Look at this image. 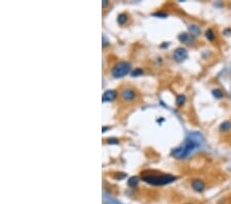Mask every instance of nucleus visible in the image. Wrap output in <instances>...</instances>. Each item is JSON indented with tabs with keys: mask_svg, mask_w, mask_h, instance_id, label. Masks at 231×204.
Listing matches in <instances>:
<instances>
[{
	"mask_svg": "<svg viewBox=\"0 0 231 204\" xmlns=\"http://www.w3.org/2000/svg\"><path fill=\"white\" fill-rule=\"evenodd\" d=\"M197 145H198V141L194 138V134H193V135L188 137L187 139L184 141L182 145L173 150L172 156L177 159H184L191 153Z\"/></svg>",
	"mask_w": 231,
	"mask_h": 204,
	"instance_id": "f257e3e1",
	"label": "nucleus"
},
{
	"mask_svg": "<svg viewBox=\"0 0 231 204\" xmlns=\"http://www.w3.org/2000/svg\"><path fill=\"white\" fill-rule=\"evenodd\" d=\"M142 179L146 181L147 183L154 186H164L169 185L177 179L175 175L172 174H164V173H144Z\"/></svg>",
	"mask_w": 231,
	"mask_h": 204,
	"instance_id": "f03ea898",
	"label": "nucleus"
},
{
	"mask_svg": "<svg viewBox=\"0 0 231 204\" xmlns=\"http://www.w3.org/2000/svg\"><path fill=\"white\" fill-rule=\"evenodd\" d=\"M131 64L129 62H125V61H121V62H118L115 66L112 68V75L113 77L115 78H120V77H123L124 75L129 74V72L131 71Z\"/></svg>",
	"mask_w": 231,
	"mask_h": 204,
	"instance_id": "7ed1b4c3",
	"label": "nucleus"
},
{
	"mask_svg": "<svg viewBox=\"0 0 231 204\" xmlns=\"http://www.w3.org/2000/svg\"><path fill=\"white\" fill-rule=\"evenodd\" d=\"M173 57H174L175 61L177 62H183L185 59H187L188 57V52L186 49L184 48H178L176 49L173 54Z\"/></svg>",
	"mask_w": 231,
	"mask_h": 204,
	"instance_id": "20e7f679",
	"label": "nucleus"
},
{
	"mask_svg": "<svg viewBox=\"0 0 231 204\" xmlns=\"http://www.w3.org/2000/svg\"><path fill=\"white\" fill-rule=\"evenodd\" d=\"M137 97V92L132 88H125L121 92V98L124 101H134Z\"/></svg>",
	"mask_w": 231,
	"mask_h": 204,
	"instance_id": "39448f33",
	"label": "nucleus"
},
{
	"mask_svg": "<svg viewBox=\"0 0 231 204\" xmlns=\"http://www.w3.org/2000/svg\"><path fill=\"white\" fill-rule=\"evenodd\" d=\"M191 187L195 192L201 193V192H203V190L205 189V181L201 180V179L196 178V179H193V180L191 181Z\"/></svg>",
	"mask_w": 231,
	"mask_h": 204,
	"instance_id": "423d86ee",
	"label": "nucleus"
},
{
	"mask_svg": "<svg viewBox=\"0 0 231 204\" xmlns=\"http://www.w3.org/2000/svg\"><path fill=\"white\" fill-rule=\"evenodd\" d=\"M116 97H117V93L115 90H108L103 94L102 100L103 102H112L116 99Z\"/></svg>",
	"mask_w": 231,
	"mask_h": 204,
	"instance_id": "0eeeda50",
	"label": "nucleus"
},
{
	"mask_svg": "<svg viewBox=\"0 0 231 204\" xmlns=\"http://www.w3.org/2000/svg\"><path fill=\"white\" fill-rule=\"evenodd\" d=\"M178 38L181 42H184V43H186V44H190L192 41V39H193V36H191L189 33H181V34L178 36Z\"/></svg>",
	"mask_w": 231,
	"mask_h": 204,
	"instance_id": "6e6552de",
	"label": "nucleus"
},
{
	"mask_svg": "<svg viewBox=\"0 0 231 204\" xmlns=\"http://www.w3.org/2000/svg\"><path fill=\"white\" fill-rule=\"evenodd\" d=\"M188 30H189V34L193 37L198 36L200 34V28H199V26L195 25V24H191V25L188 26Z\"/></svg>",
	"mask_w": 231,
	"mask_h": 204,
	"instance_id": "1a4fd4ad",
	"label": "nucleus"
},
{
	"mask_svg": "<svg viewBox=\"0 0 231 204\" xmlns=\"http://www.w3.org/2000/svg\"><path fill=\"white\" fill-rule=\"evenodd\" d=\"M231 129V122L230 121H225L223 122L219 127L220 132H227Z\"/></svg>",
	"mask_w": 231,
	"mask_h": 204,
	"instance_id": "9d476101",
	"label": "nucleus"
},
{
	"mask_svg": "<svg viewBox=\"0 0 231 204\" xmlns=\"http://www.w3.org/2000/svg\"><path fill=\"white\" fill-rule=\"evenodd\" d=\"M186 103V96L183 95V94H181V95H178L176 98V104L178 105L179 107L183 106L184 104Z\"/></svg>",
	"mask_w": 231,
	"mask_h": 204,
	"instance_id": "9b49d317",
	"label": "nucleus"
},
{
	"mask_svg": "<svg viewBox=\"0 0 231 204\" xmlns=\"http://www.w3.org/2000/svg\"><path fill=\"white\" fill-rule=\"evenodd\" d=\"M205 37H207L208 40H210V41H213V40L215 39V37H216V34H215L214 30L213 29H208L207 31H205Z\"/></svg>",
	"mask_w": 231,
	"mask_h": 204,
	"instance_id": "f8f14e48",
	"label": "nucleus"
},
{
	"mask_svg": "<svg viewBox=\"0 0 231 204\" xmlns=\"http://www.w3.org/2000/svg\"><path fill=\"white\" fill-rule=\"evenodd\" d=\"M126 21H127V15L126 13H120V15L117 17V22H118V24H120V25L125 24V22Z\"/></svg>",
	"mask_w": 231,
	"mask_h": 204,
	"instance_id": "ddd939ff",
	"label": "nucleus"
},
{
	"mask_svg": "<svg viewBox=\"0 0 231 204\" xmlns=\"http://www.w3.org/2000/svg\"><path fill=\"white\" fill-rule=\"evenodd\" d=\"M139 183V178L137 176H133L129 179V187H136Z\"/></svg>",
	"mask_w": 231,
	"mask_h": 204,
	"instance_id": "4468645a",
	"label": "nucleus"
},
{
	"mask_svg": "<svg viewBox=\"0 0 231 204\" xmlns=\"http://www.w3.org/2000/svg\"><path fill=\"white\" fill-rule=\"evenodd\" d=\"M213 95H214L216 98L220 99V98L223 97V92H222L221 90H219V89H215V90H213Z\"/></svg>",
	"mask_w": 231,
	"mask_h": 204,
	"instance_id": "2eb2a0df",
	"label": "nucleus"
},
{
	"mask_svg": "<svg viewBox=\"0 0 231 204\" xmlns=\"http://www.w3.org/2000/svg\"><path fill=\"white\" fill-rule=\"evenodd\" d=\"M142 74H143V70L140 68L135 69L133 72H132V75H133V77H139V75H142Z\"/></svg>",
	"mask_w": 231,
	"mask_h": 204,
	"instance_id": "dca6fc26",
	"label": "nucleus"
},
{
	"mask_svg": "<svg viewBox=\"0 0 231 204\" xmlns=\"http://www.w3.org/2000/svg\"><path fill=\"white\" fill-rule=\"evenodd\" d=\"M107 142H108L109 144H117V143L119 142V140H118L117 138H108V139H107Z\"/></svg>",
	"mask_w": 231,
	"mask_h": 204,
	"instance_id": "f3484780",
	"label": "nucleus"
},
{
	"mask_svg": "<svg viewBox=\"0 0 231 204\" xmlns=\"http://www.w3.org/2000/svg\"><path fill=\"white\" fill-rule=\"evenodd\" d=\"M187 204H190V203H187Z\"/></svg>",
	"mask_w": 231,
	"mask_h": 204,
	"instance_id": "a211bd4d",
	"label": "nucleus"
}]
</instances>
